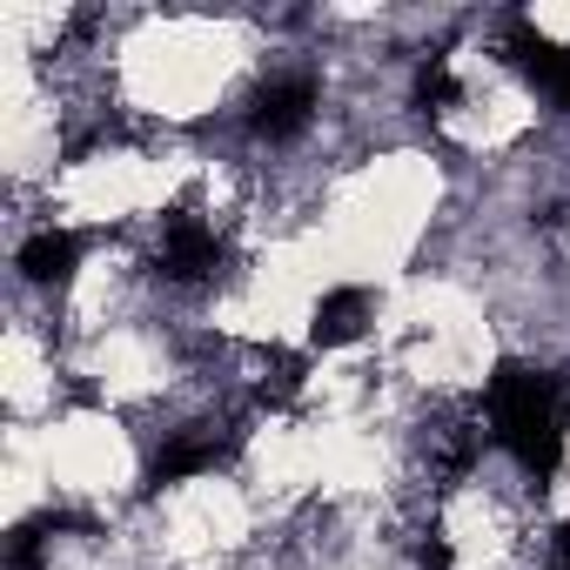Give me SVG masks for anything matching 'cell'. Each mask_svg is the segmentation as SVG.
<instances>
[{
    "label": "cell",
    "mask_w": 570,
    "mask_h": 570,
    "mask_svg": "<svg viewBox=\"0 0 570 570\" xmlns=\"http://www.w3.org/2000/svg\"><path fill=\"white\" fill-rule=\"evenodd\" d=\"M510 61H517V68H523V75H530V81H537L563 115H570V48L543 41V35L517 14V21H510Z\"/></svg>",
    "instance_id": "obj_4"
},
{
    "label": "cell",
    "mask_w": 570,
    "mask_h": 570,
    "mask_svg": "<svg viewBox=\"0 0 570 570\" xmlns=\"http://www.w3.org/2000/svg\"><path fill=\"white\" fill-rule=\"evenodd\" d=\"M490 430L497 443L517 456V470L543 490L563 463V436H570V403H563V383L543 370V363H497L490 370Z\"/></svg>",
    "instance_id": "obj_1"
},
{
    "label": "cell",
    "mask_w": 570,
    "mask_h": 570,
    "mask_svg": "<svg viewBox=\"0 0 570 570\" xmlns=\"http://www.w3.org/2000/svg\"><path fill=\"white\" fill-rule=\"evenodd\" d=\"M557 557H563V563H570V517H563V523H557Z\"/></svg>",
    "instance_id": "obj_8"
},
{
    "label": "cell",
    "mask_w": 570,
    "mask_h": 570,
    "mask_svg": "<svg viewBox=\"0 0 570 570\" xmlns=\"http://www.w3.org/2000/svg\"><path fill=\"white\" fill-rule=\"evenodd\" d=\"M215 463H222V443H215V436H175V443L148 463V483H155V490H168V483L202 476V470H215Z\"/></svg>",
    "instance_id": "obj_7"
},
{
    "label": "cell",
    "mask_w": 570,
    "mask_h": 570,
    "mask_svg": "<svg viewBox=\"0 0 570 570\" xmlns=\"http://www.w3.org/2000/svg\"><path fill=\"white\" fill-rule=\"evenodd\" d=\"M370 330V289H330L316 303V323H309V343L316 350H343Z\"/></svg>",
    "instance_id": "obj_5"
},
{
    "label": "cell",
    "mask_w": 570,
    "mask_h": 570,
    "mask_svg": "<svg viewBox=\"0 0 570 570\" xmlns=\"http://www.w3.org/2000/svg\"><path fill=\"white\" fill-rule=\"evenodd\" d=\"M222 268V235L202 215H175L161 228V275L168 282H208Z\"/></svg>",
    "instance_id": "obj_3"
},
{
    "label": "cell",
    "mask_w": 570,
    "mask_h": 570,
    "mask_svg": "<svg viewBox=\"0 0 570 570\" xmlns=\"http://www.w3.org/2000/svg\"><path fill=\"white\" fill-rule=\"evenodd\" d=\"M316 101H323V95H316L309 75H275V81L255 95V115H248V121H255V135H268V141H296V135L316 121Z\"/></svg>",
    "instance_id": "obj_2"
},
{
    "label": "cell",
    "mask_w": 570,
    "mask_h": 570,
    "mask_svg": "<svg viewBox=\"0 0 570 570\" xmlns=\"http://www.w3.org/2000/svg\"><path fill=\"white\" fill-rule=\"evenodd\" d=\"M75 262H81V235L75 228H35L28 242H21V275L28 282H68L75 275Z\"/></svg>",
    "instance_id": "obj_6"
}]
</instances>
